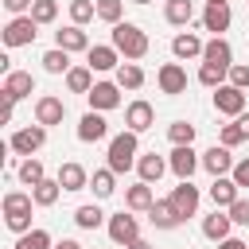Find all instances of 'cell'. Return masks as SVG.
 I'll return each instance as SVG.
<instances>
[{"instance_id": "6da1fadb", "label": "cell", "mask_w": 249, "mask_h": 249, "mask_svg": "<svg viewBox=\"0 0 249 249\" xmlns=\"http://www.w3.org/2000/svg\"><path fill=\"white\" fill-rule=\"evenodd\" d=\"M113 47H117L128 62H136V58H144V54H148V35H144V27H136V23L121 19V23L113 27Z\"/></svg>"}, {"instance_id": "7a4b0ae2", "label": "cell", "mask_w": 249, "mask_h": 249, "mask_svg": "<svg viewBox=\"0 0 249 249\" xmlns=\"http://www.w3.org/2000/svg\"><path fill=\"white\" fill-rule=\"evenodd\" d=\"M31 195L23 191H8L4 195V226L12 233H31Z\"/></svg>"}, {"instance_id": "3957f363", "label": "cell", "mask_w": 249, "mask_h": 249, "mask_svg": "<svg viewBox=\"0 0 249 249\" xmlns=\"http://www.w3.org/2000/svg\"><path fill=\"white\" fill-rule=\"evenodd\" d=\"M136 152H140L136 132H128V128H124V132H117V136L109 140V171H117V175H121V171H128V167L140 160Z\"/></svg>"}, {"instance_id": "277c9868", "label": "cell", "mask_w": 249, "mask_h": 249, "mask_svg": "<svg viewBox=\"0 0 249 249\" xmlns=\"http://www.w3.org/2000/svg\"><path fill=\"white\" fill-rule=\"evenodd\" d=\"M35 35H39V23H35L31 16H16V19L4 27V43H8V47H27V43H35Z\"/></svg>"}, {"instance_id": "5b68a950", "label": "cell", "mask_w": 249, "mask_h": 249, "mask_svg": "<svg viewBox=\"0 0 249 249\" xmlns=\"http://www.w3.org/2000/svg\"><path fill=\"white\" fill-rule=\"evenodd\" d=\"M214 109L218 113H226V117H241L245 113V89H237V86H218L214 89Z\"/></svg>"}, {"instance_id": "8992f818", "label": "cell", "mask_w": 249, "mask_h": 249, "mask_svg": "<svg viewBox=\"0 0 249 249\" xmlns=\"http://www.w3.org/2000/svg\"><path fill=\"white\" fill-rule=\"evenodd\" d=\"M8 144H12V152H19V156H27V160H31V156H35V152H39V148L47 144V128H43V124L19 128V132H16V136H12Z\"/></svg>"}, {"instance_id": "52a82bcc", "label": "cell", "mask_w": 249, "mask_h": 249, "mask_svg": "<svg viewBox=\"0 0 249 249\" xmlns=\"http://www.w3.org/2000/svg\"><path fill=\"white\" fill-rule=\"evenodd\" d=\"M86 97H89V109H93V113H109V109L121 105V86H117V82H97Z\"/></svg>"}, {"instance_id": "ba28073f", "label": "cell", "mask_w": 249, "mask_h": 249, "mask_svg": "<svg viewBox=\"0 0 249 249\" xmlns=\"http://www.w3.org/2000/svg\"><path fill=\"white\" fill-rule=\"evenodd\" d=\"M8 101H23V97H31L35 93V78L27 74V70H8V78H4V89H0Z\"/></svg>"}, {"instance_id": "9c48e42d", "label": "cell", "mask_w": 249, "mask_h": 249, "mask_svg": "<svg viewBox=\"0 0 249 249\" xmlns=\"http://www.w3.org/2000/svg\"><path fill=\"white\" fill-rule=\"evenodd\" d=\"M171 206L179 210L183 222L195 218V210H198V187H191V179H179V187L171 191Z\"/></svg>"}, {"instance_id": "30bf717a", "label": "cell", "mask_w": 249, "mask_h": 249, "mask_svg": "<svg viewBox=\"0 0 249 249\" xmlns=\"http://www.w3.org/2000/svg\"><path fill=\"white\" fill-rule=\"evenodd\" d=\"M109 237L117 241V245H132V241H140V226H136V218L132 214H113L109 218Z\"/></svg>"}, {"instance_id": "8fae6325", "label": "cell", "mask_w": 249, "mask_h": 249, "mask_svg": "<svg viewBox=\"0 0 249 249\" xmlns=\"http://www.w3.org/2000/svg\"><path fill=\"white\" fill-rule=\"evenodd\" d=\"M156 82H160V89H163V93L179 97V93L187 89V70H183L179 62H163V66H160V74H156Z\"/></svg>"}, {"instance_id": "7c38bea8", "label": "cell", "mask_w": 249, "mask_h": 249, "mask_svg": "<svg viewBox=\"0 0 249 249\" xmlns=\"http://www.w3.org/2000/svg\"><path fill=\"white\" fill-rule=\"evenodd\" d=\"M62 117H66V105H62V97H51V93H43L39 101H35V124H62Z\"/></svg>"}, {"instance_id": "4fadbf2b", "label": "cell", "mask_w": 249, "mask_h": 249, "mask_svg": "<svg viewBox=\"0 0 249 249\" xmlns=\"http://www.w3.org/2000/svg\"><path fill=\"white\" fill-rule=\"evenodd\" d=\"M124 124H128V132H148L152 124H156V109L148 105V101H132L128 109H124Z\"/></svg>"}, {"instance_id": "5bb4252c", "label": "cell", "mask_w": 249, "mask_h": 249, "mask_svg": "<svg viewBox=\"0 0 249 249\" xmlns=\"http://www.w3.org/2000/svg\"><path fill=\"white\" fill-rule=\"evenodd\" d=\"M202 167H206L214 179H222L226 171H233V156H230V148H226V144L206 148V152H202Z\"/></svg>"}, {"instance_id": "9a60e30c", "label": "cell", "mask_w": 249, "mask_h": 249, "mask_svg": "<svg viewBox=\"0 0 249 249\" xmlns=\"http://www.w3.org/2000/svg\"><path fill=\"white\" fill-rule=\"evenodd\" d=\"M202 62H210V66H222V70H230L233 66V51H230V43L222 39V35H214L206 47H202Z\"/></svg>"}, {"instance_id": "2e32d148", "label": "cell", "mask_w": 249, "mask_h": 249, "mask_svg": "<svg viewBox=\"0 0 249 249\" xmlns=\"http://www.w3.org/2000/svg\"><path fill=\"white\" fill-rule=\"evenodd\" d=\"M54 47H62L66 54H74V51H89V39H86V31L78 23H70L62 31H54Z\"/></svg>"}, {"instance_id": "e0dca14e", "label": "cell", "mask_w": 249, "mask_h": 249, "mask_svg": "<svg viewBox=\"0 0 249 249\" xmlns=\"http://www.w3.org/2000/svg\"><path fill=\"white\" fill-rule=\"evenodd\" d=\"M105 132H109V124H105V117L101 113H86L82 121H78V140H86V144H93V140H105Z\"/></svg>"}, {"instance_id": "ac0fdd59", "label": "cell", "mask_w": 249, "mask_h": 249, "mask_svg": "<svg viewBox=\"0 0 249 249\" xmlns=\"http://www.w3.org/2000/svg\"><path fill=\"white\" fill-rule=\"evenodd\" d=\"M167 167H171V171H175L179 179H191V175H195V167H198V156L191 152V144H179V148L171 152Z\"/></svg>"}, {"instance_id": "d6986e66", "label": "cell", "mask_w": 249, "mask_h": 249, "mask_svg": "<svg viewBox=\"0 0 249 249\" xmlns=\"http://www.w3.org/2000/svg\"><path fill=\"white\" fill-rule=\"evenodd\" d=\"M58 187H62V191H82V187H89L86 167H82V163H74V160H70V163H62V167H58Z\"/></svg>"}, {"instance_id": "ffe728a7", "label": "cell", "mask_w": 249, "mask_h": 249, "mask_svg": "<svg viewBox=\"0 0 249 249\" xmlns=\"http://www.w3.org/2000/svg\"><path fill=\"white\" fill-rule=\"evenodd\" d=\"M230 4H206V12H202V27L206 31H214V35H222L226 27H230Z\"/></svg>"}, {"instance_id": "44dd1931", "label": "cell", "mask_w": 249, "mask_h": 249, "mask_svg": "<svg viewBox=\"0 0 249 249\" xmlns=\"http://www.w3.org/2000/svg\"><path fill=\"white\" fill-rule=\"evenodd\" d=\"M121 62V51L117 47H89L86 51V66L89 70H113Z\"/></svg>"}, {"instance_id": "7402d4cb", "label": "cell", "mask_w": 249, "mask_h": 249, "mask_svg": "<svg viewBox=\"0 0 249 249\" xmlns=\"http://www.w3.org/2000/svg\"><path fill=\"white\" fill-rule=\"evenodd\" d=\"M136 171H140V183H160V175L167 171V160L156 156V152H148V156L136 160Z\"/></svg>"}, {"instance_id": "603a6c76", "label": "cell", "mask_w": 249, "mask_h": 249, "mask_svg": "<svg viewBox=\"0 0 249 249\" xmlns=\"http://www.w3.org/2000/svg\"><path fill=\"white\" fill-rule=\"evenodd\" d=\"M148 218H152V226H160V230H175L183 218H179V210L171 206V198H160L152 210H148Z\"/></svg>"}, {"instance_id": "cb8c5ba5", "label": "cell", "mask_w": 249, "mask_h": 249, "mask_svg": "<svg viewBox=\"0 0 249 249\" xmlns=\"http://www.w3.org/2000/svg\"><path fill=\"white\" fill-rule=\"evenodd\" d=\"M230 226H233V218L222 214V210H214L210 218H202V233H206L210 241H226V237H230Z\"/></svg>"}, {"instance_id": "d4e9b609", "label": "cell", "mask_w": 249, "mask_h": 249, "mask_svg": "<svg viewBox=\"0 0 249 249\" xmlns=\"http://www.w3.org/2000/svg\"><path fill=\"white\" fill-rule=\"evenodd\" d=\"M210 198H214V206H226V210H230V206L237 202V183L226 179V175L214 179V183H210Z\"/></svg>"}, {"instance_id": "484cf974", "label": "cell", "mask_w": 249, "mask_h": 249, "mask_svg": "<svg viewBox=\"0 0 249 249\" xmlns=\"http://www.w3.org/2000/svg\"><path fill=\"white\" fill-rule=\"evenodd\" d=\"M202 39L198 35H191V31H183V35H175L171 39V51H175V58H195V54H202Z\"/></svg>"}, {"instance_id": "4316f807", "label": "cell", "mask_w": 249, "mask_h": 249, "mask_svg": "<svg viewBox=\"0 0 249 249\" xmlns=\"http://www.w3.org/2000/svg\"><path fill=\"white\" fill-rule=\"evenodd\" d=\"M93 86H97V82H93V70H89V66H74V70L66 74V89H70V93H89Z\"/></svg>"}, {"instance_id": "83f0119b", "label": "cell", "mask_w": 249, "mask_h": 249, "mask_svg": "<svg viewBox=\"0 0 249 249\" xmlns=\"http://www.w3.org/2000/svg\"><path fill=\"white\" fill-rule=\"evenodd\" d=\"M124 202H128V210H152V206H156V198H152V183H136V187H128Z\"/></svg>"}, {"instance_id": "f1b7e54d", "label": "cell", "mask_w": 249, "mask_h": 249, "mask_svg": "<svg viewBox=\"0 0 249 249\" xmlns=\"http://www.w3.org/2000/svg\"><path fill=\"white\" fill-rule=\"evenodd\" d=\"M43 70H47V74H70L74 66H70V54H66L62 47H51V51L43 54Z\"/></svg>"}, {"instance_id": "f546056e", "label": "cell", "mask_w": 249, "mask_h": 249, "mask_svg": "<svg viewBox=\"0 0 249 249\" xmlns=\"http://www.w3.org/2000/svg\"><path fill=\"white\" fill-rule=\"evenodd\" d=\"M117 86H121V89H140V86H144V70H140L136 62H121V66H117Z\"/></svg>"}, {"instance_id": "4dcf8cb0", "label": "cell", "mask_w": 249, "mask_h": 249, "mask_svg": "<svg viewBox=\"0 0 249 249\" xmlns=\"http://www.w3.org/2000/svg\"><path fill=\"white\" fill-rule=\"evenodd\" d=\"M163 16H167V23L183 27V23H191V16H195V4H191V0H167Z\"/></svg>"}, {"instance_id": "1f68e13d", "label": "cell", "mask_w": 249, "mask_h": 249, "mask_svg": "<svg viewBox=\"0 0 249 249\" xmlns=\"http://www.w3.org/2000/svg\"><path fill=\"white\" fill-rule=\"evenodd\" d=\"M58 179H43L39 187H31V198H35V206H54L58 202Z\"/></svg>"}, {"instance_id": "d6a6232c", "label": "cell", "mask_w": 249, "mask_h": 249, "mask_svg": "<svg viewBox=\"0 0 249 249\" xmlns=\"http://www.w3.org/2000/svg\"><path fill=\"white\" fill-rule=\"evenodd\" d=\"M113 175H117V171H109V167H101V171H93V179H89V187H93V195H97V198H109V195L117 191V183H113Z\"/></svg>"}, {"instance_id": "836d02e7", "label": "cell", "mask_w": 249, "mask_h": 249, "mask_svg": "<svg viewBox=\"0 0 249 249\" xmlns=\"http://www.w3.org/2000/svg\"><path fill=\"white\" fill-rule=\"evenodd\" d=\"M74 222H78L82 230H97V226L105 222V214H101V206H78V210H74Z\"/></svg>"}, {"instance_id": "e575fe53", "label": "cell", "mask_w": 249, "mask_h": 249, "mask_svg": "<svg viewBox=\"0 0 249 249\" xmlns=\"http://www.w3.org/2000/svg\"><path fill=\"white\" fill-rule=\"evenodd\" d=\"M27 16H31L35 23H54V16H58V4H54V0H35Z\"/></svg>"}, {"instance_id": "d590c367", "label": "cell", "mask_w": 249, "mask_h": 249, "mask_svg": "<svg viewBox=\"0 0 249 249\" xmlns=\"http://www.w3.org/2000/svg\"><path fill=\"white\" fill-rule=\"evenodd\" d=\"M121 16H124V4L121 0H97V19H105V23H121Z\"/></svg>"}, {"instance_id": "8d00e7d4", "label": "cell", "mask_w": 249, "mask_h": 249, "mask_svg": "<svg viewBox=\"0 0 249 249\" xmlns=\"http://www.w3.org/2000/svg\"><path fill=\"white\" fill-rule=\"evenodd\" d=\"M16 249H51V233H47V230H31V233H19Z\"/></svg>"}, {"instance_id": "74e56055", "label": "cell", "mask_w": 249, "mask_h": 249, "mask_svg": "<svg viewBox=\"0 0 249 249\" xmlns=\"http://www.w3.org/2000/svg\"><path fill=\"white\" fill-rule=\"evenodd\" d=\"M97 16V4H89V0H70V19L82 27V23H89Z\"/></svg>"}, {"instance_id": "f35d334b", "label": "cell", "mask_w": 249, "mask_h": 249, "mask_svg": "<svg viewBox=\"0 0 249 249\" xmlns=\"http://www.w3.org/2000/svg\"><path fill=\"white\" fill-rule=\"evenodd\" d=\"M226 74H230V70H222V66H210V62H202V66H198V82H202V86H210V89L226 86V82H222Z\"/></svg>"}, {"instance_id": "ab89813d", "label": "cell", "mask_w": 249, "mask_h": 249, "mask_svg": "<svg viewBox=\"0 0 249 249\" xmlns=\"http://www.w3.org/2000/svg\"><path fill=\"white\" fill-rule=\"evenodd\" d=\"M19 179H23L27 187H39V183L47 179V175H43V163H39V160H23V163H19Z\"/></svg>"}, {"instance_id": "60d3db41", "label": "cell", "mask_w": 249, "mask_h": 249, "mask_svg": "<svg viewBox=\"0 0 249 249\" xmlns=\"http://www.w3.org/2000/svg\"><path fill=\"white\" fill-rule=\"evenodd\" d=\"M167 136H171V144L179 148V144H191L195 140V124H187V121H175L171 128H167Z\"/></svg>"}, {"instance_id": "b9f144b4", "label": "cell", "mask_w": 249, "mask_h": 249, "mask_svg": "<svg viewBox=\"0 0 249 249\" xmlns=\"http://www.w3.org/2000/svg\"><path fill=\"white\" fill-rule=\"evenodd\" d=\"M241 140H249V132H245L237 121H233V124H222V144H226V148H233V144H241Z\"/></svg>"}, {"instance_id": "7bdbcfd3", "label": "cell", "mask_w": 249, "mask_h": 249, "mask_svg": "<svg viewBox=\"0 0 249 249\" xmlns=\"http://www.w3.org/2000/svg\"><path fill=\"white\" fill-rule=\"evenodd\" d=\"M226 214L233 218V226H249V198H237V202H233Z\"/></svg>"}, {"instance_id": "ee69618b", "label": "cell", "mask_w": 249, "mask_h": 249, "mask_svg": "<svg viewBox=\"0 0 249 249\" xmlns=\"http://www.w3.org/2000/svg\"><path fill=\"white\" fill-rule=\"evenodd\" d=\"M230 86H237V89H249V66L233 62V66H230Z\"/></svg>"}, {"instance_id": "f6af8a7d", "label": "cell", "mask_w": 249, "mask_h": 249, "mask_svg": "<svg viewBox=\"0 0 249 249\" xmlns=\"http://www.w3.org/2000/svg\"><path fill=\"white\" fill-rule=\"evenodd\" d=\"M237 187H249V156L241 160V163H233V175H230Z\"/></svg>"}, {"instance_id": "bcb514c9", "label": "cell", "mask_w": 249, "mask_h": 249, "mask_svg": "<svg viewBox=\"0 0 249 249\" xmlns=\"http://www.w3.org/2000/svg\"><path fill=\"white\" fill-rule=\"evenodd\" d=\"M31 4H35V0H4V8H8L12 16H23V12H31Z\"/></svg>"}, {"instance_id": "7dc6e473", "label": "cell", "mask_w": 249, "mask_h": 249, "mask_svg": "<svg viewBox=\"0 0 249 249\" xmlns=\"http://www.w3.org/2000/svg\"><path fill=\"white\" fill-rule=\"evenodd\" d=\"M12 113H16V101H8V97H4V109H0V121H4V124H12Z\"/></svg>"}, {"instance_id": "c3c4849f", "label": "cell", "mask_w": 249, "mask_h": 249, "mask_svg": "<svg viewBox=\"0 0 249 249\" xmlns=\"http://www.w3.org/2000/svg\"><path fill=\"white\" fill-rule=\"evenodd\" d=\"M218 249H249V245L237 241V237H226V241H218Z\"/></svg>"}, {"instance_id": "681fc988", "label": "cell", "mask_w": 249, "mask_h": 249, "mask_svg": "<svg viewBox=\"0 0 249 249\" xmlns=\"http://www.w3.org/2000/svg\"><path fill=\"white\" fill-rule=\"evenodd\" d=\"M54 249H82V245H78V241H74V237H62V241H58V245H54Z\"/></svg>"}, {"instance_id": "f907efd6", "label": "cell", "mask_w": 249, "mask_h": 249, "mask_svg": "<svg viewBox=\"0 0 249 249\" xmlns=\"http://www.w3.org/2000/svg\"><path fill=\"white\" fill-rule=\"evenodd\" d=\"M237 124H241V128L249 132V113H241V117H237Z\"/></svg>"}, {"instance_id": "816d5d0a", "label": "cell", "mask_w": 249, "mask_h": 249, "mask_svg": "<svg viewBox=\"0 0 249 249\" xmlns=\"http://www.w3.org/2000/svg\"><path fill=\"white\" fill-rule=\"evenodd\" d=\"M124 249H152L148 241H132V245H124Z\"/></svg>"}, {"instance_id": "f5cc1de1", "label": "cell", "mask_w": 249, "mask_h": 249, "mask_svg": "<svg viewBox=\"0 0 249 249\" xmlns=\"http://www.w3.org/2000/svg\"><path fill=\"white\" fill-rule=\"evenodd\" d=\"M132 4H152V0H132Z\"/></svg>"}, {"instance_id": "db71d44e", "label": "cell", "mask_w": 249, "mask_h": 249, "mask_svg": "<svg viewBox=\"0 0 249 249\" xmlns=\"http://www.w3.org/2000/svg\"><path fill=\"white\" fill-rule=\"evenodd\" d=\"M210 4H226V0H210Z\"/></svg>"}]
</instances>
